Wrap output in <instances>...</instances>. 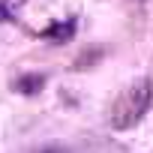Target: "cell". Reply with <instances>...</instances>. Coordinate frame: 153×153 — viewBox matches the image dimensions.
Here are the masks:
<instances>
[{"mask_svg": "<svg viewBox=\"0 0 153 153\" xmlns=\"http://www.w3.org/2000/svg\"><path fill=\"white\" fill-rule=\"evenodd\" d=\"M150 102H153V81H150V78H138V81H132L129 87H123L120 96H117V99L111 102V108H108V123H111V129H129V126H135V123L147 114Z\"/></svg>", "mask_w": 153, "mask_h": 153, "instance_id": "6da1fadb", "label": "cell"}, {"mask_svg": "<svg viewBox=\"0 0 153 153\" xmlns=\"http://www.w3.org/2000/svg\"><path fill=\"white\" fill-rule=\"evenodd\" d=\"M72 33H75V21H66V24H51L48 30H42V39H51V42H66Z\"/></svg>", "mask_w": 153, "mask_h": 153, "instance_id": "7a4b0ae2", "label": "cell"}, {"mask_svg": "<svg viewBox=\"0 0 153 153\" xmlns=\"http://www.w3.org/2000/svg\"><path fill=\"white\" fill-rule=\"evenodd\" d=\"M42 84H45V75H24V78L15 81V90L18 93H36Z\"/></svg>", "mask_w": 153, "mask_h": 153, "instance_id": "3957f363", "label": "cell"}, {"mask_svg": "<svg viewBox=\"0 0 153 153\" xmlns=\"http://www.w3.org/2000/svg\"><path fill=\"white\" fill-rule=\"evenodd\" d=\"M15 21V0H0V24Z\"/></svg>", "mask_w": 153, "mask_h": 153, "instance_id": "277c9868", "label": "cell"}]
</instances>
